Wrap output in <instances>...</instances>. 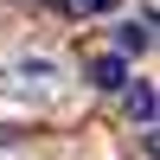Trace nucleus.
<instances>
[{"instance_id": "obj_1", "label": "nucleus", "mask_w": 160, "mask_h": 160, "mask_svg": "<svg viewBox=\"0 0 160 160\" xmlns=\"http://www.w3.org/2000/svg\"><path fill=\"white\" fill-rule=\"evenodd\" d=\"M51 83H58V64H45V58H32V64L13 71V90H38V96H45Z\"/></svg>"}, {"instance_id": "obj_2", "label": "nucleus", "mask_w": 160, "mask_h": 160, "mask_svg": "<svg viewBox=\"0 0 160 160\" xmlns=\"http://www.w3.org/2000/svg\"><path fill=\"white\" fill-rule=\"evenodd\" d=\"M90 77H96L102 90H122V83H128V64H122V58H96V64H90Z\"/></svg>"}, {"instance_id": "obj_3", "label": "nucleus", "mask_w": 160, "mask_h": 160, "mask_svg": "<svg viewBox=\"0 0 160 160\" xmlns=\"http://www.w3.org/2000/svg\"><path fill=\"white\" fill-rule=\"evenodd\" d=\"M128 115H135V122H154V90H148V83L128 90Z\"/></svg>"}, {"instance_id": "obj_4", "label": "nucleus", "mask_w": 160, "mask_h": 160, "mask_svg": "<svg viewBox=\"0 0 160 160\" xmlns=\"http://www.w3.org/2000/svg\"><path fill=\"white\" fill-rule=\"evenodd\" d=\"M115 45H122V51H148L154 32H148V26H122V32H115Z\"/></svg>"}, {"instance_id": "obj_5", "label": "nucleus", "mask_w": 160, "mask_h": 160, "mask_svg": "<svg viewBox=\"0 0 160 160\" xmlns=\"http://www.w3.org/2000/svg\"><path fill=\"white\" fill-rule=\"evenodd\" d=\"M77 7H83V13H115L122 0H77Z\"/></svg>"}]
</instances>
